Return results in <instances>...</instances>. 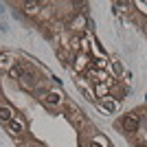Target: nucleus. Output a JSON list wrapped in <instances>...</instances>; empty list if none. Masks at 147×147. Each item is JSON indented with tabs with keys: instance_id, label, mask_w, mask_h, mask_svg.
<instances>
[{
	"instance_id": "nucleus-6",
	"label": "nucleus",
	"mask_w": 147,
	"mask_h": 147,
	"mask_svg": "<svg viewBox=\"0 0 147 147\" xmlns=\"http://www.w3.org/2000/svg\"><path fill=\"white\" fill-rule=\"evenodd\" d=\"M9 77H11V79H22V77H24V68H22V64H16V66L11 68V70H9Z\"/></svg>"
},
{
	"instance_id": "nucleus-8",
	"label": "nucleus",
	"mask_w": 147,
	"mask_h": 147,
	"mask_svg": "<svg viewBox=\"0 0 147 147\" xmlns=\"http://www.w3.org/2000/svg\"><path fill=\"white\" fill-rule=\"evenodd\" d=\"M101 108H103L105 112H114V110H117V101H112V99L103 97V99H101Z\"/></svg>"
},
{
	"instance_id": "nucleus-2",
	"label": "nucleus",
	"mask_w": 147,
	"mask_h": 147,
	"mask_svg": "<svg viewBox=\"0 0 147 147\" xmlns=\"http://www.w3.org/2000/svg\"><path fill=\"white\" fill-rule=\"evenodd\" d=\"M5 127H7V132H9V134H11L13 138H20V136L24 134V121H20L18 117L13 119L11 123H7Z\"/></svg>"
},
{
	"instance_id": "nucleus-1",
	"label": "nucleus",
	"mask_w": 147,
	"mask_h": 147,
	"mask_svg": "<svg viewBox=\"0 0 147 147\" xmlns=\"http://www.w3.org/2000/svg\"><path fill=\"white\" fill-rule=\"evenodd\" d=\"M121 127L129 134H134V132H141V119L136 117V114H125L121 119Z\"/></svg>"
},
{
	"instance_id": "nucleus-15",
	"label": "nucleus",
	"mask_w": 147,
	"mask_h": 147,
	"mask_svg": "<svg viewBox=\"0 0 147 147\" xmlns=\"http://www.w3.org/2000/svg\"><path fill=\"white\" fill-rule=\"evenodd\" d=\"M86 147H99V145H97V143H94V141H92V143H88Z\"/></svg>"
},
{
	"instance_id": "nucleus-4",
	"label": "nucleus",
	"mask_w": 147,
	"mask_h": 147,
	"mask_svg": "<svg viewBox=\"0 0 147 147\" xmlns=\"http://www.w3.org/2000/svg\"><path fill=\"white\" fill-rule=\"evenodd\" d=\"M13 119H16V110H13L11 105H9V103H7V105H0V121L7 125V123H11Z\"/></svg>"
},
{
	"instance_id": "nucleus-5",
	"label": "nucleus",
	"mask_w": 147,
	"mask_h": 147,
	"mask_svg": "<svg viewBox=\"0 0 147 147\" xmlns=\"http://www.w3.org/2000/svg\"><path fill=\"white\" fill-rule=\"evenodd\" d=\"M13 66H16L13 57L9 55V53H0V68H7V70H11Z\"/></svg>"
},
{
	"instance_id": "nucleus-13",
	"label": "nucleus",
	"mask_w": 147,
	"mask_h": 147,
	"mask_svg": "<svg viewBox=\"0 0 147 147\" xmlns=\"http://www.w3.org/2000/svg\"><path fill=\"white\" fill-rule=\"evenodd\" d=\"M112 70H114V75H123V66L119 61H112Z\"/></svg>"
},
{
	"instance_id": "nucleus-10",
	"label": "nucleus",
	"mask_w": 147,
	"mask_h": 147,
	"mask_svg": "<svg viewBox=\"0 0 147 147\" xmlns=\"http://www.w3.org/2000/svg\"><path fill=\"white\" fill-rule=\"evenodd\" d=\"M84 24H86V16H79V18L73 20V24H70V26H73L75 31H81V29H84Z\"/></svg>"
},
{
	"instance_id": "nucleus-9",
	"label": "nucleus",
	"mask_w": 147,
	"mask_h": 147,
	"mask_svg": "<svg viewBox=\"0 0 147 147\" xmlns=\"http://www.w3.org/2000/svg\"><path fill=\"white\" fill-rule=\"evenodd\" d=\"M94 143H97L99 147H110V141H108L103 134H99V132H94Z\"/></svg>"
},
{
	"instance_id": "nucleus-3",
	"label": "nucleus",
	"mask_w": 147,
	"mask_h": 147,
	"mask_svg": "<svg viewBox=\"0 0 147 147\" xmlns=\"http://www.w3.org/2000/svg\"><path fill=\"white\" fill-rule=\"evenodd\" d=\"M44 103L49 105V108H59L61 103H64V97H61V92H55V90H51L44 94Z\"/></svg>"
},
{
	"instance_id": "nucleus-17",
	"label": "nucleus",
	"mask_w": 147,
	"mask_h": 147,
	"mask_svg": "<svg viewBox=\"0 0 147 147\" xmlns=\"http://www.w3.org/2000/svg\"><path fill=\"white\" fill-rule=\"evenodd\" d=\"M35 147H42V145H35Z\"/></svg>"
},
{
	"instance_id": "nucleus-18",
	"label": "nucleus",
	"mask_w": 147,
	"mask_h": 147,
	"mask_svg": "<svg viewBox=\"0 0 147 147\" xmlns=\"http://www.w3.org/2000/svg\"><path fill=\"white\" fill-rule=\"evenodd\" d=\"M0 94H2V92H0Z\"/></svg>"
},
{
	"instance_id": "nucleus-7",
	"label": "nucleus",
	"mask_w": 147,
	"mask_h": 147,
	"mask_svg": "<svg viewBox=\"0 0 147 147\" xmlns=\"http://www.w3.org/2000/svg\"><path fill=\"white\" fill-rule=\"evenodd\" d=\"M86 66H88V55H84V53H81V55H77V59H75V70H77V73H81Z\"/></svg>"
},
{
	"instance_id": "nucleus-11",
	"label": "nucleus",
	"mask_w": 147,
	"mask_h": 147,
	"mask_svg": "<svg viewBox=\"0 0 147 147\" xmlns=\"http://www.w3.org/2000/svg\"><path fill=\"white\" fill-rule=\"evenodd\" d=\"M94 94H97V97H108V86H105V84H97V86H94Z\"/></svg>"
},
{
	"instance_id": "nucleus-16",
	"label": "nucleus",
	"mask_w": 147,
	"mask_h": 147,
	"mask_svg": "<svg viewBox=\"0 0 147 147\" xmlns=\"http://www.w3.org/2000/svg\"><path fill=\"white\" fill-rule=\"evenodd\" d=\"M136 147H147V145H145V143H138V145H136Z\"/></svg>"
},
{
	"instance_id": "nucleus-14",
	"label": "nucleus",
	"mask_w": 147,
	"mask_h": 147,
	"mask_svg": "<svg viewBox=\"0 0 147 147\" xmlns=\"http://www.w3.org/2000/svg\"><path fill=\"white\" fill-rule=\"evenodd\" d=\"M141 129H147V117H145V119L141 121Z\"/></svg>"
},
{
	"instance_id": "nucleus-12",
	"label": "nucleus",
	"mask_w": 147,
	"mask_h": 147,
	"mask_svg": "<svg viewBox=\"0 0 147 147\" xmlns=\"http://www.w3.org/2000/svg\"><path fill=\"white\" fill-rule=\"evenodd\" d=\"M37 7H42V5H40V2H24L26 13H35V11H37Z\"/></svg>"
}]
</instances>
